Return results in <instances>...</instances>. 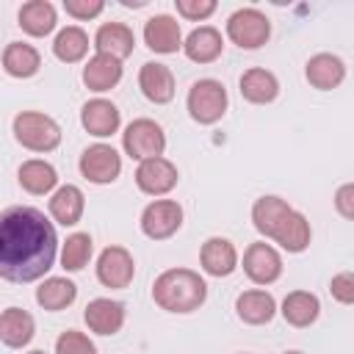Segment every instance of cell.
Returning a JSON list of instances; mask_svg holds the SVG:
<instances>
[{"label": "cell", "mask_w": 354, "mask_h": 354, "mask_svg": "<svg viewBox=\"0 0 354 354\" xmlns=\"http://www.w3.org/2000/svg\"><path fill=\"white\" fill-rule=\"evenodd\" d=\"M282 354H301V351H282Z\"/></svg>", "instance_id": "41"}, {"label": "cell", "mask_w": 354, "mask_h": 354, "mask_svg": "<svg viewBox=\"0 0 354 354\" xmlns=\"http://www.w3.org/2000/svg\"><path fill=\"white\" fill-rule=\"evenodd\" d=\"M243 271L254 285H271L282 277V254L266 241L249 243L243 252Z\"/></svg>", "instance_id": "10"}, {"label": "cell", "mask_w": 354, "mask_h": 354, "mask_svg": "<svg viewBox=\"0 0 354 354\" xmlns=\"http://www.w3.org/2000/svg\"><path fill=\"white\" fill-rule=\"evenodd\" d=\"M290 213V205L282 199V196H260L254 205H252V224L260 235L271 238L274 230L279 227V221Z\"/></svg>", "instance_id": "31"}, {"label": "cell", "mask_w": 354, "mask_h": 354, "mask_svg": "<svg viewBox=\"0 0 354 354\" xmlns=\"http://www.w3.org/2000/svg\"><path fill=\"white\" fill-rule=\"evenodd\" d=\"M80 124H83V130H86L88 136L108 138V136H113V133L119 130L122 113H119V108H116L111 100L97 97V100H88V102L83 105V111H80Z\"/></svg>", "instance_id": "13"}, {"label": "cell", "mask_w": 354, "mask_h": 354, "mask_svg": "<svg viewBox=\"0 0 354 354\" xmlns=\"http://www.w3.org/2000/svg\"><path fill=\"white\" fill-rule=\"evenodd\" d=\"M136 277V260L124 246H105L97 257V279L111 288V290H122L133 282Z\"/></svg>", "instance_id": "9"}, {"label": "cell", "mask_w": 354, "mask_h": 354, "mask_svg": "<svg viewBox=\"0 0 354 354\" xmlns=\"http://www.w3.org/2000/svg\"><path fill=\"white\" fill-rule=\"evenodd\" d=\"M58 252V235L53 221L28 205H17L0 213V277L8 282L41 279Z\"/></svg>", "instance_id": "1"}, {"label": "cell", "mask_w": 354, "mask_h": 354, "mask_svg": "<svg viewBox=\"0 0 354 354\" xmlns=\"http://www.w3.org/2000/svg\"><path fill=\"white\" fill-rule=\"evenodd\" d=\"M183 227V207L174 199H155L141 210V232L152 241H166Z\"/></svg>", "instance_id": "7"}, {"label": "cell", "mask_w": 354, "mask_h": 354, "mask_svg": "<svg viewBox=\"0 0 354 354\" xmlns=\"http://www.w3.org/2000/svg\"><path fill=\"white\" fill-rule=\"evenodd\" d=\"M3 69L11 75V77H19V80H28L33 77L39 69H41V55L33 44L28 41H11L6 44L3 50Z\"/></svg>", "instance_id": "27"}, {"label": "cell", "mask_w": 354, "mask_h": 354, "mask_svg": "<svg viewBox=\"0 0 354 354\" xmlns=\"http://www.w3.org/2000/svg\"><path fill=\"white\" fill-rule=\"evenodd\" d=\"M180 180V171L177 166L169 160V158H149V160H141L138 169H136V185L138 191H144L147 196H163L169 194Z\"/></svg>", "instance_id": "11"}, {"label": "cell", "mask_w": 354, "mask_h": 354, "mask_svg": "<svg viewBox=\"0 0 354 354\" xmlns=\"http://www.w3.org/2000/svg\"><path fill=\"white\" fill-rule=\"evenodd\" d=\"M152 299L166 313H194L207 299V282L191 268H166L152 282Z\"/></svg>", "instance_id": "2"}, {"label": "cell", "mask_w": 354, "mask_h": 354, "mask_svg": "<svg viewBox=\"0 0 354 354\" xmlns=\"http://www.w3.org/2000/svg\"><path fill=\"white\" fill-rule=\"evenodd\" d=\"M138 88L141 94L155 102V105H166L174 100V75L166 64L158 61H147L138 72Z\"/></svg>", "instance_id": "16"}, {"label": "cell", "mask_w": 354, "mask_h": 354, "mask_svg": "<svg viewBox=\"0 0 354 354\" xmlns=\"http://www.w3.org/2000/svg\"><path fill=\"white\" fill-rule=\"evenodd\" d=\"M235 313L243 324L263 326L277 315V299L263 288H252V290H243L235 299Z\"/></svg>", "instance_id": "19"}, {"label": "cell", "mask_w": 354, "mask_h": 354, "mask_svg": "<svg viewBox=\"0 0 354 354\" xmlns=\"http://www.w3.org/2000/svg\"><path fill=\"white\" fill-rule=\"evenodd\" d=\"M28 354H44V351H41V348H36V351H28Z\"/></svg>", "instance_id": "40"}, {"label": "cell", "mask_w": 354, "mask_h": 354, "mask_svg": "<svg viewBox=\"0 0 354 354\" xmlns=\"http://www.w3.org/2000/svg\"><path fill=\"white\" fill-rule=\"evenodd\" d=\"M329 290H332V296H335L340 304H354V274H351V271L335 274L332 282H329Z\"/></svg>", "instance_id": "37"}, {"label": "cell", "mask_w": 354, "mask_h": 354, "mask_svg": "<svg viewBox=\"0 0 354 354\" xmlns=\"http://www.w3.org/2000/svg\"><path fill=\"white\" fill-rule=\"evenodd\" d=\"M77 299V285L66 277H47L39 288H36V304L47 313H58L66 310L72 301Z\"/></svg>", "instance_id": "30"}, {"label": "cell", "mask_w": 354, "mask_h": 354, "mask_svg": "<svg viewBox=\"0 0 354 354\" xmlns=\"http://www.w3.org/2000/svg\"><path fill=\"white\" fill-rule=\"evenodd\" d=\"M91 252H94L91 235L88 232H72L61 246V266L66 271H83L86 263L91 260Z\"/></svg>", "instance_id": "33"}, {"label": "cell", "mask_w": 354, "mask_h": 354, "mask_svg": "<svg viewBox=\"0 0 354 354\" xmlns=\"http://www.w3.org/2000/svg\"><path fill=\"white\" fill-rule=\"evenodd\" d=\"M83 210H86V196H83V191L77 185L66 183V185L53 191V196H50V216L61 227H75L83 218Z\"/></svg>", "instance_id": "23"}, {"label": "cell", "mask_w": 354, "mask_h": 354, "mask_svg": "<svg viewBox=\"0 0 354 354\" xmlns=\"http://www.w3.org/2000/svg\"><path fill=\"white\" fill-rule=\"evenodd\" d=\"M17 180H19V185H22L28 194L44 196V194H50V191L58 185V171H55L53 163L39 160V158H30V160H25V163L19 166Z\"/></svg>", "instance_id": "29"}, {"label": "cell", "mask_w": 354, "mask_h": 354, "mask_svg": "<svg viewBox=\"0 0 354 354\" xmlns=\"http://www.w3.org/2000/svg\"><path fill=\"white\" fill-rule=\"evenodd\" d=\"M221 50H224V39L213 25L194 28L183 41V53L194 64H213L221 55Z\"/></svg>", "instance_id": "20"}, {"label": "cell", "mask_w": 354, "mask_h": 354, "mask_svg": "<svg viewBox=\"0 0 354 354\" xmlns=\"http://www.w3.org/2000/svg\"><path fill=\"white\" fill-rule=\"evenodd\" d=\"M147 0H122V6H127V8H138V6H144Z\"/></svg>", "instance_id": "39"}, {"label": "cell", "mask_w": 354, "mask_h": 354, "mask_svg": "<svg viewBox=\"0 0 354 354\" xmlns=\"http://www.w3.org/2000/svg\"><path fill=\"white\" fill-rule=\"evenodd\" d=\"M55 354H97V346L91 343L88 335L77 329H66L55 340Z\"/></svg>", "instance_id": "34"}, {"label": "cell", "mask_w": 354, "mask_h": 354, "mask_svg": "<svg viewBox=\"0 0 354 354\" xmlns=\"http://www.w3.org/2000/svg\"><path fill=\"white\" fill-rule=\"evenodd\" d=\"M80 174L94 185H108L122 171V155L111 144H91L80 155Z\"/></svg>", "instance_id": "8"}, {"label": "cell", "mask_w": 354, "mask_h": 354, "mask_svg": "<svg viewBox=\"0 0 354 354\" xmlns=\"http://www.w3.org/2000/svg\"><path fill=\"white\" fill-rule=\"evenodd\" d=\"M83 321L97 335H116L124 326V304L116 299H91L83 310Z\"/></svg>", "instance_id": "17"}, {"label": "cell", "mask_w": 354, "mask_h": 354, "mask_svg": "<svg viewBox=\"0 0 354 354\" xmlns=\"http://www.w3.org/2000/svg\"><path fill=\"white\" fill-rule=\"evenodd\" d=\"M199 266L210 277H230L238 268V249L227 238H207L199 249Z\"/></svg>", "instance_id": "14"}, {"label": "cell", "mask_w": 354, "mask_h": 354, "mask_svg": "<svg viewBox=\"0 0 354 354\" xmlns=\"http://www.w3.org/2000/svg\"><path fill=\"white\" fill-rule=\"evenodd\" d=\"M14 138L30 152H53L61 144V127L53 116L39 111H22L14 116Z\"/></svg>", "instance_id": "3"}, {"label": "cell", "mask_w": 354, "mask_h": 354, "mask_svg": "<svg viewBox=\"0 0 354 354\" xmlns=\"http://www.w3.org/2000/svg\"><path fill=\"white\" fill-rule=\"evenodd\" d=\"M174 8L183 19L202 22L216 11V0H174Z\"/></svg>", "instance_id": "35"}, {"label": "cell", "mask_w": 354, "mask_h": 354, "mask_svg": "<svg viewBox=\"0 0 354 354\" xmlns=\"http://www.w3.org/2000/svg\"><path fill=\"white\" fill-rule=\"evenodd\" d=\"M185 105H188V113H191L194 122H199V124H216L227 113L230 97H227V88H224L221 80L202 77V80H196L188 88Z\"/></svg>", "instance_id": "4"}, {"label": "cell", "mask_w": 354, "mask_h": 354, "mask_svg": "<svg viewBox=\"0 0 354 354\" xmlns=\"http://www.w3.org/2000/svg\"><path fill=\"white\" fill-rule=\"evenodd\" d=\"M335 207H337V213H340L343 218H354V185H351V183H346V185L337 188V194H335Z\"/></svg>", "instance_id": "38"}, {"label": "cell", "mask_w": 354, "mask_h": 354, "mask_svg": "<svg viewBox=\"0 0 354 354\" xmlns=\"http://www.w3.org/2000/svg\"><path fill=\"white\" fill-rule=\"evenodd\" d=\"M227 36L241 50H257L271 36V22L260 8H238L227 19Z\"/></svg>", "instance_id": "6"}, {"label": "cell", "mask_w": 354, "mask_h": 354, "mask_svg": "<svg viewBox=\"0 0 354 354\" xmlns=\"http://www.w3.org/2000/svg\"><path fill=\"white\" fill-rule=\"evenodd\" d=\"M17 19H19V28L28 36H36V39L53 33L55 25H58V14H55V6L50 0H28V3H22Z\"/></svg>", "instance_id": "25"}, {"label": "cell", "mask_w": 354, "mask_h": 354, "mask_svg": "<svg viewBox=\"0 0 354 354\" xmlns=\"http://www.w3.org/2000/svg\"><path fill=\"white\" fill-rule=\"evenodd\" d=\"M122 147L138 163L160 158L166 149V133L155 119H133L122 133Z\"/></svg>", "instance_id": "5"}, {"label": "cell", "mask_w": 354, "mask_h": 354, "mask_svg": "<svg viewBox=\"0 0 354 354\" xmlns=\"http://www.w3.org/2000/svg\"><path fill=\"white\" fill-rule=\"evenodd\" d=\"M279 94V80L263 66H252L241 75V97L252 105H268Z\"/></svg>", "instance_id": "22"}, {"label": "cell", "mask_w": 354, "mask_h": 354, "mask_svg": "<svg viewBox=\"0 0 354 354\" xmlns=\"http://www.w3.org/2000/svg\"><path fill=\"white\" fill-rule=\"evenodd\" d=\"M144 44L152 50V53H160V55H171L183 47V30H180V22L169 14H155L144 22Z\"/></svg>", "instance_id": "12"}, {"label": "cell", "mask_w": 354, "mask_h": 354, "mask_svg": "<svg viewBox=\"0 0 354 354\" xmlns=\"http://www.w3.org/2000/svg\"><path fill=\"white\" fill-rule=\"evenodd\" d=\"M94 47L100 55H111L116 61H124L136 50V33L124 22H105L94 33Z\"/></svg>", "instance_id": "15"}, {"label": "cell", "mask_w": 354, "mask_h": 354, "mask_svg": "<svg viewBox=\"0 0 354 354\" xmlns=\"http://www.w3.org/2000/svg\"><path fill=\"white\" fill-rule=\"evenodd\" d=\"M310 238H313V232H310L307 216L299 213V210H293V207H290V213L279 221V227H277L274 235H271V241H277V243H279L285 252H290V254L304 252V249L310 246Z\"/></svg>", "instance_id": "24"}, {"label": "cell", "mask_w": 354, "mask_h": 354, "mask_svg": "<svg viewBox=\"0 0 354 354\" xmlns=\"http://www.w3.org/2000/svg\"><path fill=\"white\" fill-rule=\"evenodd\" d=\"M304 77H307V83L313 88L332 91V88H337L346 80V64H343V58H337L332 53H318V55H313L307 61Z\"/></svg>", "instance_id": "18"}, {"label": "cell", "mask_w": 354, "mask_h": 354, "mask_svg": "<svg viewBox=\"0 0 354 354\" xmlns=\"http://www.w3.org/2000/svg\"><path fill=\"white\" fill-rule=\"evenodd\" d=\"M122 80V61L111 58V55H91L83 66V83L91 91H111L116 83Z\"/></svg>", "instance_id": "28"}, {"label": "cell", "mask_w": 354, "mask_h": 354, "mask_svg": "<svg viewBox=\"0 0 354 354\" xmlns=\"http://www.w3.org/2000/svg\"><path fill=\"white\" fill-rule=\"evenodd\" d=\"M88 53V33L77 25H66L58 30V36L53 39V55L64 64H77L83 61Z\"/></svg>", "instance_id": "32"}, {"label": "cell", "mask_w": 354, "mask_h": 354, "mask_svg": "<svg viewBox=\"0 0 354 354\" xmlns=\"http://www.w3.org/2000/svg\"><path fill=\"white\" fill-rule=\"evenodd\" d=\"M282 318L290 324V326H296V329H304V326H310V324H315L318 321V315H321V301H318V296L315 293H310V290H290L285 299H282Z\"/></svg>", "instance_id": "26"}, {"label": "cell", "mask_w": 354, "mask_h": 354, "mask_svg": "<svg viewBox=\"0 0 354 354\" xmlns=\"http://www.w3.org/2000/svg\"><path fill=\"white\" fill-rule=\"evenodd\" d=\"M36 335V321L28 310L22 307H8L0 313V340L8 348H22L33 340Z\"/></svg>", "instance_id": "21"}, {"label": "cell", "mask_w": 354, "mask_h": 354, "mask_svg": "<svg viewBox=\"0 0 354 354\" xmlns=\"http://www.w3.org/2000/svg\"><path fill=\"white\" fill-rule=\"evenodd\" d=\"M102 8H105L102 0H64V11L72 19H94L102 14Z\"/></svg>", "instance_id": "36"}]
</instances>
